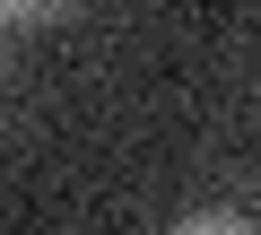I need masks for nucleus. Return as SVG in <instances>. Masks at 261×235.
Wrapping results in <instances>:
<instances>
[{
  "label": "nucleus",
  "mask_w": 261,
  "mask_h": 235,
  "mask_svg": "<svg viewBox=\"0 0 261 235\" xmlns=\"http://www.w3.org/2000/svg\"><path fill=\"white\" fill-rule=\"evenodd\" d=\"M174 235H261V226H244V218H226V209H192Z\"/></svg>",
  "instance_id": "nucleus-1"
}]
</instances>
